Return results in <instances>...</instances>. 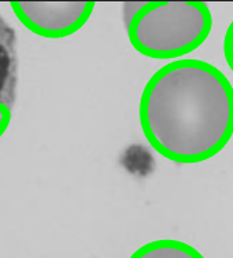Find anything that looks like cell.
<instances>
[{"label":"cell","instance_id":"obj_1","mask_svg":"<svg viewBox=\"0 0 233 258\" xmlns=\"http://www.w3.org/2000/svg\"><path fill=\"white\" fill-rule=\"evenodd\" d=\"M139 124L163 158L180 164L206 162L233 136V86L201 59L166 63L143 89Z\"/></svg>","mask_w":233,"mask_h":258},{"label":"cell","instance_id":"obj_2","mask_svg":"<svg viewBox=\"0 0 233 258\" xmlns=\"http://www.w3.org/2000/svg\"><path fill=\"white\" fill-rule=\"evenodd\" d=\"M128 40L138 53L153 59H174L195 51L212 28L203 2H141L124 5Z\"/></svg>","mask_w":233,"mask_h":258},{"label":"cell","instance_id":"obj_3","mask_svg":"<svg viewBox=\"0 0 233 258\" xmlns=\"http://www.w3.org/2000/svg\"><path fill=\"white\" fill-rule=\"evenodd\" d=\"M11 9L28 31L46 39H64L85 27L93 2H11Z\"/></svg>","mask_w":233,"mask_h":258},{"label":"cell","instance_id":"obj_4","mask_svg":"<svg viewBox=\"0 0 233 258\" xmlns=\"http://www.w3.org/2000/svg\"><path fill=\"white\" fill-rule=\"evenodd\" d=\"M17 50L14 29L0 17V137L10 126L16 101Z\"/></svg>","mask_w":233,"mask_h":258},{"label":"cell","instance_id":"obj_5","mask_svg":"<svg viewBox=\"0 0 233 258\" xmlns=\"http://www.w3.org/2000/svg\"><path fill=\"white\" fill-rule=\"evenodd\" d=\"M130 258H204V255L185 242L162 239L141 246Z\"/></svg>","mask_w":233,"mask_h":258},{"label":"cell","instance_id":"obj_6","mask_svg":"<svg viewBox=\"0 0 233 258\" xmlns=\"http://www.w3.org/2000/svg\"><path fill=\"white\" fill-rule=\"evenodd\" d=\"M223 55L228 62L229 68L233 72V21L228 27V31L225 33V39H223Z\"/></svg>","mask_w":233,"mask_h":258}]
</instances>
